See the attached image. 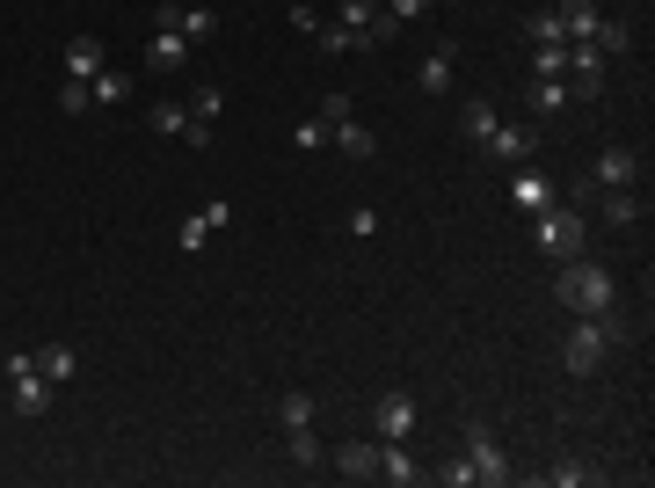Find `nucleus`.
I'll return each mask as SVG.
<instances>
[{
	"mask_svg": "<svg viewBox=\"0 0 655 488\" xmlns=\"http://www.w3.org/2000/svg\"><path fill=\"white\" fill-rule=\"evenodd\" d=\"M321 117H328V124H343V117H357V110H350V95L335 87V95H321Z\"/></svg>",
	"mask_w": 655,
	"mask_h": 488,
	"instance_id": "c9c22d12",
	"label": "nucleus"
},
{
	"mask_svg": "<svg viewBox=\"0 0 655 488\" xmlns=\"http://www.w3.org/2000/svg\"><path fill=\"white\" fill-rule=\"evenodd\" d=\"M641 183V154L634 146H604L597 160H590V175H583V197L590 190H634Z\"/></svg>",
	"mask_w": 655,
	"mask_h": 488,
	"instance_id": "0eeeda50",
	"label": "nucleus"
},
{
	"mask_svg": "<svg viewBox=\"0 0 655 488\" xmlns=\"http://www.w3.org/2000/svg\"><path fill=\"white\" fill-rule=\"evenodd\" d=\"M532 81H569V44H532Z\"/></svg>",
	"mask_w": 655,
	"mask_h": 488,
	"instance_id": "aec40b11",
	"label": "nucleus"
},
{
	"mask_svg": "<svg viewBox=\"0 0 655 488\" xmlns=\"http://www.w3.org/2000/svg\"><path fill=\"white\" fill-rule=\"evenodd\" d=\"M59 66H66V81H95L103 73V37H73Z\"/></svg>",
	"mask_w": 655,
	"mask_h": 488,
	"instance_id": "2eb2a0df",
	"label": "nucleus"
},
{
	"mask_svg": "<svg viewBox=\"0 0 655 488\" xmlns=\"http://www.w3.org/2000/svg\"><path fill=\"white\" fill-rule=\"evenodd\" d=\"M430 481H445V488H474V467H466V459H451V467H437Z\"/></svg>",
	"mask_w": 655,
	"mask_h": 488,
	"instance_id": "f704fd0d",
	"label": "nucleus"
},
{
	"mask_svg": "<svg viewBox=\"0 0 655 488\" xmlns=\"http://www.w3.org/2000/svg\"><path fill=\"white\" fill-rule=\"evenodd\" d=\"M590 205H597L604 227H641V211H648L634 190H590Z\"/></svg>",
	"mask_w": 655,
	"mask_h": 488,
	"instance_id": "1a4fd4ad",
	"label": "nucleus"
},
{
	"mask_svg": "<svg viewBox=\"0 0 655 488\" xmlns=\"http://www.w3.org/2000/svg\"><path fill=\"white\" fill-rule=\"evenodd\" d=\"M626 314L612 307V314H575V329H569V343H561V372L569 380H590V372H604V357L612 350H626Z\"/></svg>",
	"mask_w": 655,
	"mask_h": 488,
	"instance_id": "f257e3e1",
	"label": "nucleus"
},
{
	"mask_svg": "<svg viewBox=\"0 0 655 488\" xmlns=\"http://www.w3.org/2000/svg\"><path fill=\"white\" fill-rule=\"evenodd\" d=\"M590 44H597L604 59H620L626 44H634V30H626V22H612V15H604V22H597V37H590Z\"/></svg>",
	"mask_w": 655,
	"mask_h": 488,
	"instance_id": "bb28decb",
	"label": "nucleus"
},
{
	"mask_svg": "<svg viewBox=\"0 0 655 488\" xmlns=\"http://www.w3.org/2000/svg\"><path fill=\"white\" fill-rule=\"evenodd\" d=\"M219 110H226V87H219V81H197V87H190V117H205V124H211Z\"/></svg>",
	"mask_w": 655,
	"mask_h": 488,
	"instance_id": "393cba45",
	"label": "nucleus"
},
{
	"mask_svg": "<svg viewBox=\"0 0 655 488\" xmlns=\"http://www.w3.org/2000/svg\"><path fill=\"white\" fill-rule=\"evenodd\" d=\"M380 8H386V15H394V22H423V15H430V8H437V0H380Z\"/></svg>",
	"mask_w": 655,
	"mask_h": 488,
	"instance_id": "72a5a7b5",
	"label": "nucleus"
},
{
	"mask_svg": "<svg viewBox=\"0 0 655 488\" xmlns=\"http://www.w3.org/2000/svg\"><path fill=\"white\" fill-rule=\"evenodd\" d=\"M466 467H474V481H481V488H502L510 474H518V467H510V453H502V437L488 430L481 416L466 423Z\"/></svg>",
	"mask_w": 655,
	"mask_h": 488,
	"instance_id": "423d86ee",
	"label": "nucleus"
},
{
	"mask_svg": "<svg viewBox=\"0 0 655 488\" xmlns=\"http://www.w3.org/2000/svg\"><path fill=\"white\" fill-rule=\"evenodd\" d=\"M313 44H321L328 59H343V52H364V44H357V37L343 30V22H321V30H313Z\"/></svg>",
	"mask_w": 655,
	"mask_h": 488,
	"instance_id": "a878e982",
	"label": "nucleus"
},
{
	"mask_svg": "<svg viewBox=\"0 0 655 488\" xmlns=\"http://www.w3.org/2000/svg\"><path fill=\"white\" fill-rule=\"evenodd\" d=\"M553 299H561L569 314H612V307H620V278H612L597 256H569V262H561Z\"/></svg>",
	"mask_w": 655,
	"mask_h": 488,
	"instance_id": "f03ea898",
	"label": "nucleus"
},
{
	"mask_svg": "<svg viewBox=\"0 0 655 488\" xmlns=\"http://www.w3.org/2000/svg\"><path fill=\"white\" fill-rule=\"evenodd\" d=\"M481 154L496 160V168H524V160L539 154V132L532 124H496V132L481 139Z\"/></svg>",
	"mask_w": 655,
	"mask_h": 488,
	"instance_id": "6e6552de",
	"label": "nucleus"
},
{
	"mask_svg": "<svg viewBox=\"0 0 655 488\" xmlns=\"http://www.w3.org/2000/svg\"><path fill=\"white\" fill-rule=\"evenodd\" d=\"M380 474L394 488H415V481H430V467H415L408 459V437H394V445H380Z\"/></svg>",
	"mask_w": 655,
	"mask_h": 488,
	"instance_id": "f8f14e48",
	"label": "nucleus"
},
{
	"mask_svg": "<svg viewBox=\"0 0 655 488\" xmlns=\"http://www.w3.org/2000/svg\"><path fill=\"white\" fill-rule=\"evenodd\" d=\"M146 132H154V139H183V132H190V103H146Z\"/></svg>",
	"mask_w": 655,
	"mask_h": 488,
	"instance_id": "dca6fc26",
	"label": "nucleus"
},
{
	"mask_svg": "<svg viewBox=\"0 0 655 488\" xmlns=\"http://www.w3.org/2000/svg\"><path fill=\"white\" fill-rule=\"evenodd\" d=\"M328 146H343L350 160H372V154H380V139H372V132H364L357 117H343V124H328Z\"/></svg>",
	"mask_w": 655,
	"mask_h": 488,
	"instance_id": "f3484780",
	"label": "nucleus"
},
{
	"mask_svg": "<svg viewBox=\"0 0 655 488\" xmlns=\"http://www.w3.org/2000/svg\"><path fill=\"white\" fill-rule=\"evenodd\" d=\"M451 59H459V44H437L430 59H423V66H415V87H423V95H451Z\"/></svg>",
	"mask_w": 655,
	"mask_h": 488,
	"instance_id": "9d476101",
	"label": "nucleus"
},
{
	"mask_svg": "<svg viewBox=\"0 0 655 488\" xmlns=\"http://www.w3.org/2000/svg\"><path fill=\"white\" fill-rule=\"evenodd\" d=\"M547 481H553V488H583V481H597V467H583V459H553Z\"/></svg>",
	"mask_w": 655,
	"mask_h": 488,
	"instance_id": "c756f323",
	"label": "nucleus"
},
{
	"mask_svg": "<svg viewBox=\"0 0 655 488\" xmlns=\"http://www.w3.org/2000/svg\"><path fill=\"white\" fill-rule=\"evenodd\" d=\"M87 103H110V110H117V103H132V73H95V81H87Z\"/></svg>",
	"mask_w": 655,
	"mask_h": 488,
	"instance_id": "412c9836",
	"label": "nucleus"
},
{
	"mask_svg": "<svg viewBox=\"0 0 655 488\" xmlns=\"http://www.w3.org/2000/svg\"><path fill=\"white\" fill-rule=\"evenodd\" d=\"M459 117H466V139H474V146H481L488 132H496V124H502V117H496V103H488V95H474V103H466Z\"/></svg>",
	"mask_w": 655,
	"mask_h": 488,
	"instance_id": "5701e85b",
	"label": "nucleus"
},
{
	"mask_svg": "<svg viewBox=\"0 0 655 488\" xmlns=\"http://www.w3.org/2000/svg\"><path fill=\"white\" fill-rule=\"evenodd\" d=\"M87 110H95V103H87V81H66V87H59V117H87Z\"/></svg>",
	"mask_w": 655,
	"mask_h": 488,
	"instance_id": "2f4dec72",
	"label": "nucleus"
},
{
	"mask_svg": "<svg viewBox=\"0 0 655 488\" xmlns=\"http://www.w3.org/2000/svg\"><path fill=\"white\" fill-rule=\"evenodd\" d=\"M335 474H350V481H372V474H380V445H357V437H350L343 453H335Z\"/></svg>",
	"mask_w": 655,
	"mask_h": 488,
	"instance_id": "6ab92c4d",
	"label": "nucleus"
},
{
	"mask_svg": "<svg viewBox=\"0 0 655 488\" xmlns=\"http://www.w3.org/2000/svg\"><path fill=\"white\" fill-rule=\"evenodd\" d=\"M313 416H321V408H313V394H284V408H277V423H284V430H306Z\"/></svg>",
	"mask_w": 655,
	"mask_h": 488,
	"instance_id": "cd10ccee",
	"label": "nucleus"
},
{
	"mask_svg": "<svg viewBox=\"0 0 655 488\" xmlns=\"http://www.w3.org/2000/svg\"><path fill=\"white\" fill-rule=\"evenodd\" d=\"M292 146H299V154H321V146H328V117H306L292 132Z\"/></svg>",
	"mask_w": 655,
	"mask_h": 488,
	"instance_id": "473e14b6",
	"label": "nucleus"
},
{
	"mask_svg": "<svg viewBox=\"0 0 655 488\" xmlns=\"http://www.w3.org/2000/svg\"><path fill=\"white\" fill-rule=\"evenodd\" d=\"M372 423H380V445H394V437L415 430V402H408V394H380V416H372Z\"/></svg>",
	"mask_w": 655,
	"mask_h": 488,
	"instance_id": "4468645a",
	"label": "nucleus"
},
{
	"mask_svg": "<svg viewBox=\"0 0 655 488\" xmlns=\"http://www.w3.org/2000/svg\"><path fill=\"white\" fill-rule=\"evenodd\" d=\"M575 95H569V81H532V110L539 117H553V110H569Z\"/></svg>",
	"mask_w": 655,
	"mask_h": 488,
	"instance_id": "b1692460",
	"label": "nucleus"
},
{
	"mask_svg": "<svg viewBox=\"0 0 655 488\" xmlns=\"http://www.w3.org/2000/svg\"><path fill=\"white\" fill-rule=\"evenodd\" d=\"M175 241H183V256H197V248L211 241V219H205V211H190V219L175 227Z\"/></svg>",
	"mask_w": 655,
	"mask_h": 488,
	"instance_id": "7c9ffc66",
	"label": "nucleus"
},
{
	"mask_svg": "<svg viewBox=\"0 0 655 488\" xmlns=\"http://www.w3.org/2000/svg\"><path fill=\"white\" fill-rule=\"evenodd\" d=\"M539 219V248H547L553 262H569V256H583V241H590V219H583V205H561V197H553L547 211H532Z\"/></svg>",
	"mask_w": 655,
	"mask_h": 488,
	"instance_id": "7ed1b4c3",
	"label": "nucleus"
},
{
	"mask_svg": "<svg viewBox=\"0 0 655 488\" xmlns=\"http://www.w3.org/2000/svg\"><path fill=\"white\" fill-rule=\"evenodd\" d=\"M553 15H561V37H569V44H590V37H597V0H561V8H553Z\"/></svg>",
	"mask_w": 655,
	"mask_h": 488,
	"instance_id": "ddd939ff",
	"label": "nucleus"
},
{
	"mask_svg": "<svg viewBox=\"0 0 655 488\" xmlns=\"http://www.w3.org/2000/svg\"><path fill=\"white\" fill-rule=\"evenodd\" d=\"M553 197H561V190H553L539 168H518V175H510V205H518V211H547Z\"/></svg>",
	"mask_w": 655,
	"mask_h": 488,
	"instance_id": "9b49d317",
	"label": "nucleus"
},
{
	"mask_svg": "<svg viewBox=\"0 0 655 488\" xmlns=\"http://www.w3.org/2000/svg\"><path fill=\"white\" fill-rule=\"evenodd\" d=\"M8 408L15 416H44L52 408V380L37 372V350H8Z\"/></svg>",
	"mask_w": 655,
	"mask_h": 488,
	"instance_id": "39448f33",
	"label": "nucleus"
},
{
	"mask_svg": "<svg viewBox=\"0 0 655 488\" xmlns=\"http://www.w3.org/2000/svg\"><path fill=\"white\" fill-rule=\"evenodd\" d=\"M284 445H292V467H321V437H313V423L306 430H284Z\"/></svg>",
	"mask_w": 655,
	"mask_h": 488,
	"instance_id": "c85d7f7f",
	"label": "nucleus"
},
{
	"mask_svg": "<svg viewBox=\"0 0 655 488\" xmlns=\"http://www.w3.org/2000/svg\"><path fill=\"white\" fill-rule=\"evenodd\" d=\"M175 30L190 37V44H211V37H219V15H211V8H175Z\"/></svg>",
	"mask_w": 655,
	"mask_h": 488,
	"instance_id": "4be33fe9",
	"label": "nucleus"
},
{
	"mask_svg": "<svg viewBox=\"0 0 655 488\" xmlns=\"http://www.w3.org/2000/svg\"><path fill=\"white\" fill-rule=\"evenodd\" d=\"M138 59H146V73H183L197 59V44L175 30V0H160V8H154V30H146V52H138Z\"/></svg>",
	"mask_w": 655,
	"mask_h": 488,
	"instance_id": "20e7f679",
	"label": "nucleus"
},
{
	"mask_svg": "<svg viewBox=\"0 0 655 488\" xmlns=\"http://www.w3.org/2000/svg\"><path fill=\"white\" fill-rule=\"evenodd\" d=\"M37 372H44L52 386H66L73 372H81V350H66V343H44V350H37Z\"/></svg>",
	"mask_w": 655,
	"mask_h": 488,
	"instance_id": "a211bd4d",
	"label": "nucleus"
}]
</instances>
